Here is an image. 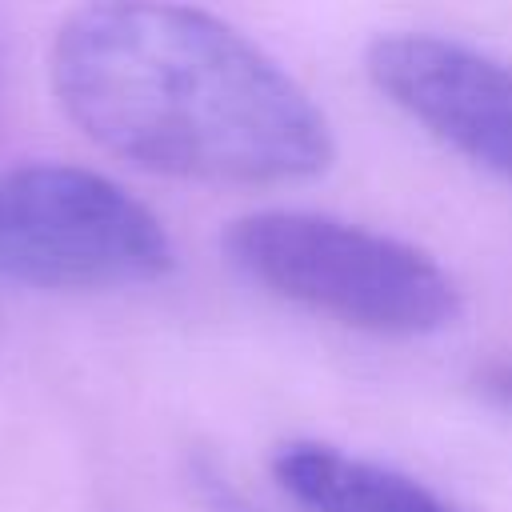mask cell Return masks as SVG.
<instances>
[{"instance_id": "6da1fadb", "label": "cell", "mask_w": 512, "mask_h": 512, "mask_svg": "<svg viewBox=\"0 0 512 512\" xmlns=\"http://www.w3.org/2000/svg\"><path fill=\"white\" fill-rule=\"evenodd\" d=\"M52 88L104 152L204 184H296L332 164L320 104L232 24L180 4H88L52 40Z\"/></svg>"}, {"instance_id": "7a4b0ae2", "label": "cell", "mask_w": 512, "mask_h": 512, "mask_svg": "<svg viewBox=\"0 0 512 512\" xmlns=\"http://www.w3.org/2000/svg\"><path fill=\"white\" fill-rule=\"evenodd\" d=\"M228 260L260 288L376 336H428L456 320L460 288L424 248L296 208L228 224Z\"/></svg>"}, {"instance_id": "3957f363", "label": "cell", "mask_w": 512, "mask_h": 512, "mask_svg": "<svg viewBox=\"0 0 512 512\" xmlns=\"http://www.w3.org/2000/svg\"><path fill=\"white\" fill-rule=\"evenodd\" d=\"M172 268L160 216L76 164L0 172V276L32 288H124Z\"/></svg>"}, {"instance_id": "277c9868", "label": "cell", "mask_w": 512, "mask_h": 512, "mask_svg": "<svg viewBox=\"0 0 512 512\" xmlns=\"http://www.w3.org/2000/svg\"><path fill=\"white\" fill-rule=\"evenodd\" d=\"M364 68L428 136L512 180V64L432 32H388Z\"/></svg>"}, {"instance_id": "5b68a950", "label": "cell", "mask_w": 512, "mask_h": 512, "mask_svg": "<svg viewBox=\"0 0 512 512\" xmlns=\"http://www.w3.org/2000/svg\"><path fill=\"white\" fill-rule=\"evenodd\" d=\"M272 476L308 512H456L420 480L320 440L284 444Z\"/></svg>"}, {"instance_id": "8992f818", "label": "cell", "mask_w": 512, "mask_h": 512, "mask_svg": "<svg viewBox=\"0 0 512 512\" xmlns=\"http://www.w3.org/2000/svg\"><path fill=\"white\" fill-rule=\"evenodd\" d=\"M484 388H488L500 404L512 408V364H496V368H488V372H484Z\"/></svg>"}]
</instances>
